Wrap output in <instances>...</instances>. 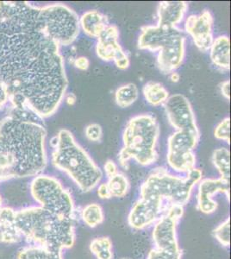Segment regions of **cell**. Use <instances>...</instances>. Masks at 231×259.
I'll return each mask as SVG.
<instances>
[{"mask_svg": "<svg viewBox=\"0 0 231 259\" xmlns=\"http://www.w3.org/2000/svg\"><path fill=\"white\" fill-rule=\"evenodd\" d=\"M0 83L13 107L28 108L43 119L62 104L68 77L42 6L0 1Z\"/></svg>", "mask_w": 231, "mask_h": 259, "instance_id": "1", "label": "cell"}, {"mask_svg": "<svg viewBox=\"0 0 231 259\" xmlns=\"http://www.w3.org/2000/svg\"><path fill=\"white\" fill-rule=\"evenodd\" d=\"M46 135L43 118L12 106L0 121V183L42 174L48 164Z\"/></svg>", "mask_w": 231, "mask_h": 259, "instance_id": "2", "label": "cell"}, {"mask_svg": "<svg viewBox=\"0 0 231 259\" xmlns=\"http://www.w3.org/2000/svg\"><path fill=\"white\" fill-rule=\"evenodd\" d=\"M15 223L29 244L63 252L75 244L76 221L55 214L37 205L16 210Z\"/></svg>", "mask_w": 231, "mask_h": 259, "instance_id": "3", "label": "cell"}, {"mask_svg": "<svg viewBox=\"0 0 231 259\" xmlns=\"http://www.w3.org/2000/svg\"><path fill=\"white\" fill-rule=\"evenodd\" d=\"M50 143L54 148L51 162L55 168L68 175L85 193L94 190L99 185L102 179V171L70 131L60 130Z\"/></svg>", "mask_w": 231, "mask_h": 259, "instance_id": "4", "label": "cell"}, {"mask_svg": "<svg viewBox=\"0 0 231 259\" xmlns=\"http://www.w3.org/2000/svg\"><path fill=\"white\" fill-rule=\"evenodd\" d=\"M159 136L160 126L152 115L141 114L130 118L123 132V146L117 157L121 167L127 169L131 159L144 167L154 164L158 158Z\"/></svg>", "mask_w": 231, "mask_h": 259, "instance_id": "5", "label": "cell"}, {"mask_svg": "<svg viewBox=\"0 0 231 259\" xmlns=\"http://www.w3.org/2000/svg\"><path fill=\"white\" fill-rule=\"evenodd\" d=\"M202 171L194 168L186 177L171 174L164 168L150 172L140 188V198L162 205L184 206L190 200L193 189L202 180Z\"/></svg>", "mask_w": 231, "mask_h": 259, "instance_id": "6", "label": "cell"}, {"mask_svg": "<svg viewBox=\"0 0 231 259\" xmlns=\"http://www.w3.org/2000/svg\"><path fill=\"white\" fill-rule=\"evenodd\" d=\"M186 35L177 27H142L138 38L140 50H159L157 64L163 74H172L181 66L186 55Z\"/></svg>", "mask_w": 231, "mask_h": 259, "instance_id": "7", "label": "cell"}, {"mask_svg": "<svg viewBox=\"0 0 231 259\" xmlns=\"http://www.w3.org/2000/svg\"><path fill=\"white\" fill-rule=\"evenodd\" d=\"M29 192L37 206L76 221L77 211L73 196L56 177L44 174L33 177L29 184Z\"/></svg>", "mask_w": 231, "mask_h": 259, "instance_id": "8", "label": "cell"}, {"mask_svg": "<svg viewBox=\"0 0 231 259\" xmlns=\"http://www.w3.org/2000/svg\"><path fill=\"white\" fill-rule=\"evenodd\" d=\"M44 21L50 35L61 47L76 40L80 31L79 18L76 12L64 4L42 6Z\"/></svg>", "mask_w": 231, "mask_h": 259, "instance_id": "9", "label": "cell"}, {"mask_svg": "<svg viewBox=\"0 0 231 259\" xmlns=\"http://www.w3.org/2000/svg\"><path fill=\"white\" fill-rule=\"evenodd\" d=\"M199 137L200 135L186 131H176L170 136L167 159L172 169L181 174H188L195 168L194 149L199 143Z\"/></svg>", "mask_w": 231, "mask_h": 259, "instance_id": "10", "label": "cell"}, {"mask_svg": "<svg viewBox=\"0 0 231 259\" xmlns=\"http://www.w3.org/2000/svg\"><path fill=\"white\" fill-rule=\"evenodd\" d=\"M184 212L183 206L167 204L163 214L154 224L152 239L155 249L166 251L181 250L178 239V224Z\"/></svg>", "mask_w": 231, "mask_h": 259, "instance_id": "11", "label": "cell"}, {"mask_svg": "<svg viewBox=\"0 0 231 259\" xmlns=\"http://www.w3.org/2000/svg\"><path fill=\"white\" fill-rule=\"evenodd\" d=\"M164 106L170 124L177 131H186L200 135L193 107L188 98L176 94L169 96Z\"/></svg>", "mask_w": 231, "mask_h": 259, "instance_id": "12", "label": "cell"}, {"mask_svg": "<svg viewBox=\"0 0 231 259\" xmlns=\"http://www.w3.org/2000/svg\"><path fill=\"white\" fill-rule=\"evenodd\" d=\"M118 38V28L115 25H109L98 38L97 56L106 62L114 61L117 68L125 70L130 65V60L122 46L119 45Z\"/></svg>", "mask_w": 231, "mask_h": 259, "instance_id": "13", "label": "cell"}, {"mask_svg": "<svg viewBox=\"0 0 231 259\" xmlns=\"http://www.w3.org/2000/svg\"><path fill=\"white\" fill-rule=\"evenodd\" d=\"M213 16L208 10L199 15H190L184 23V29L193 38L197 48L203 52L210 50L213 42Z\"/></svg>", "mask_w": 231, "mask_h": 259, "instance_id": "14", "label": "cell"}, {"mask_svg": "<svg viewBox=\"0 0 231 259\" xmlns=\"http://www.w3.org/2000/svg\"><path fill=\"white\" fill-rule=\"evenodd\" d=\"M229 181L222 178H205L200 181L197 194V208L204 214H212L218 207L215 195L226 194L229 200Z\"/></svg>", "mask_w": 231, "mask_h": 259, "instance_id": "15", "label": "cell"}, {"mask_svg": "<svg viewBox=\"0 0 231 259\" xmlns=\"http://www.w3.org/2000/svg\"><path fill=\"white\" fill-rule=\"evenodd\" d=\"M167 205H161L155 201L139 198L132 206L128 216L129 227L135 230H144L155 224Z\"/></svg>", "mask_w": 231, "mask_h": 259, "instance_id": "16", "label": "cell"}, {"mask_svg": "<svg viewBox=\"0 0 231 259\" xmlns=\"http://www.w3.org/2000/svg\"><path fill=\"white\" fill-rule=\"evenodd\" d=\"M188 10L184 1H162L159 4L158 24L162 26L177 27L184 19Z\"/></svg>", "mask_w": 231, "mask_h": 259, "instance_id": "17", "label": "cell"}, {"mask_svg": "<svg viewBox=\"0 0 231 259\" xmlns=\"http://www.w3.org/2000/svg\"><path fill=\"white\" fill-rule=\"evenodd\" d=\"M16 210L3 206L0 210V244H19L24 240L15 223Z\"/></svg>", "mask_w": 231, "mask_h": 259, "instance_id": "18", "label": "cell"}, {"mask_svg": "<svg viewBox=\"0 0 231 259\" xmlns=\"http://www.w3.org/2000/svg\"><path fill=\"white\" fill-rule=\"evenodd\" d=\"M79 25L86 35L93 38H99L109 26L108 18L97 10H91L79 18Z\"/></svg>", "mask_w": 231, "mask_h": 259, "instance_id": "19", "label": "cell"}, {"mask_svg": "<svg viewBox=\"0 0 231 259\" xmlns=\"http://www.w3.org/2000/svg\"><path fill=\"white\" fill-rule=\"evenodd\" d=\"M210 51L214 65L223 70L230 68V41L227 35H221L214 39Z\"/></svg>", "mask_w": 231, "mask_h": 259, "instance_id": "20", "label": "cell"}, {"mask_svg": "<svg viewBox=\"0 0 231 259\" xmlns=\"http://www.w3.org/2000/svg\"><path fill=\"white\" fill-rule=\"evenodd\" d=\"M16 259H64V257L62 251L28 244L18 250Z\"/></svg>", "mask_w": 231, "mask_h": 259, "instance_id": "21", "label": "cell"}, {"mask_svg": "<svg viewBox=\"0 0 231 259\" xmlns=\"http://www.w3.org/2000/svg\"><path fill=\"white\" fill-rule=\"evenodd\" d=\"M144 98L148 103L154 106H161L169 98V93L162 84L150 81L144 85L143 89Z\"/></svg>", "mask_w": 231, "mask_h": 259, "instance_id": "22", "label": "cell"}, {"mask_svg": "<svg viewBox=\"0 0 231 259\" xmlns=\"http://www.w3.org/2000/svg\"><path fill=\"white\" fill-rule=\"evenodd\" d=\"M139 97L137 85L134 83H128L118 88L115 94V100L117 106L126 108L132 106Z\"/></svg>", "mask_w": 231, "mask_h": 259, "instance_id": "23", "label": "cell"}, {"mask_svg": "<svg viewBox=\"0 0 231 259\" xmlns=\"http://www.w3.org/2000/svg\"><path fill=\"white\" fill-rule=\"evenodd\" d=\"M212 162L219 172L221 178L229 181L230 178V152L227 148L214 150Z\"/></svg>", "mask_w": 231, "mask_h": 259, "instance_id": "24", "label": "cell"}, {"mask_svg": "<svg viewBox=\"0 0 231 259\" xmlns=\"http://www.w3.org/2000/svg\"><path fill=\"white\" fill-rule=\"evenodd\" d=\"M89 248L96 259L114 258L113 245L109 237H100L93 239Z\"/></svg>", "mask_w": 231, "mask_h": 259, "instance_id": "25", "label": "cell"}, {"mask_svg": "<svg viewBox=\"0 0 231 259\" xmlns=\"http://www.w3.org/2000/svg\"><path fill=\"white\" fill-rule=\"evenodd\" d=\"M82 221L91 228L100 226L105 221V213L102 206L97 203L88 204L82 209Z\"/></svg>", "mask_w": 231, "mask_h": 259, "instance_id": "26", "label": "cell"}, {"mask_svg": "<svg viewBox=\"0 0 231 259\" xmlns=\"http://www.w3.org/2000/svg\"><path fill=\"white\" fill-rule=\"evenodd\" d=\"M111 197L123 198L129 193L130 183L128 177L123 173L118 172L114 177L109 178L107 182Z\"/></svg>", "mask_w": 231, "mask_h": 259, "instance_id": "27", "label": "cell"}, {"mask_svg": "<svg viewBox=\"0 0 231 259\" xmlns=\"http://www.w3.org/2000/svg\"><path fill=\"white\" fill-rule=\"evenodd\" d=\"M213 236L223 247L230 245V218L228 217L213 230Z\"/></svg>", "mask_w": 231, "mask_h": 259, "instance_id": "28", "label": "cell"}, {"mask_svg": "<svg viewBox=\"0 0 231 259\" xmlns=\"http://www.w3.org/2000/svg\"><path fill=\"white\" fill-rule=\"evenodd\" d=\"M214 136L216 139L226 141L228 144L230 143V118H225L217 124L214 131Z\"/></svg>", "mask_w": 231, "mask_h": 259, "instance_id": "29", "label": "cell"}, {"mask_svg": "<svg viewBox=\"0 0 231 259\" xmlns=\"http://www.w3.org/2000/svg\"><path fill=\"white\" fill-rule=\"evenodd\" d=\"M183 251H166V250L152 249L150 250L147 259H182Z\"/></svg>", "mask_w": 231, "mask_h": 259, "instance_id": "30", "label": "cell"}, {"mask_svg": "<svg viewBox=\"0 0 231 259\" xmlns=\"http://www.w3.org/2000/svg\"><path fill=\"white\" fill-rule=\"evenodd\" d=\"M85 136L90 141L99 142L102 139L103 131L100 124H89L85 128Z\"/></svg>", "mask_w": 231, "mask_h": 259, "instance_id": "31", "label": "cell"}, {"mask_svg": "<svg viewBox=\"0 0 231 259\" xmlns=\"http://www.w3.org/2000/svg\"><path fill=\"white\" fill-rule=\"evenodd\" d=\"M104 169H105L106 177L108 179L111 177H114L115 175L118 173L117 165L112 160H107L106 161V163L104 165Z\"/></svg>", "mask_w": 231, "mask_h": 259, "instance_id": "32", "label": "cell"}, {"mask_svg": "<svg viewBox=\"0 0 231 259\" xmlns=\"http://www.w3.org/2000/svg\"><path fill=\"white\" fill-rule=\"evenodd\" d=\"M97 194H98V196H99L101 200H108V199H111V192H110V189H109L107 183H101V184L99 185L98 189H97Z\"/></svg>", "mask_w": 231, "mask_h": 259, "instance_id": "33", "label": "cell"}, {"mask_svg": "<svg viewBox=\"0 0 231 259\" xmlns=\"http://www.w3.org/2000/svg\"><path fill=\"white\" fill-rule=\"evenodd\" d=\"M74 66H75V68H78L79 70H87L89 67H90V61L85 56H79L74 61Z\"/></svg>", "mask_w": 231, "mask_h": 259, "instance_id": "34", "label": "cell"}, {"mask_svg": "<svg viewBox=\"0 0 231 259\" xmlns=\"http://www.w3.org/2000/svg\"><path fill=\"white\" fill-rule=\"evenodd\" d=\"M7 102H9V96L6 88L0 83V108L3 107Z\"/></svg>", "mask_w": 231, "mask_h": 259, "instance_id": "35", "label": "cell"}, {"mask_svg": "<svg viewBox=\"0 0 231 259\" xmlns=\"http://www.w3.org/2000/svg\"><path fill=\"white\" fill-rule=\"evenodd\" d=\"M220 89H221L222 95H223L227 100H229V99H230V82H229V80H226L224 82H222V84H221Z\"/></svg>", "mask_w": 231, "mask_h": 259, "instance_id": "36", "label": "cell"}, {"mask_svg": "<svg viewBox=\"0 0 231 259\" xmlns=\"http://www.w3.org/2000/svg\"><path fill=\"white\" fill-rule=\"evenodd\" d=\"M64 100L68 106H73V105H75V103H76V95L73 94V93H68V94L65 95Z\"/></svg>", "mask_w": 231, "mask_h": 259, "instance_id": "37", "label": "cell"}, {"mask_svg": "<svg viewBox=\"0 0 231 259\" xmlns=\"http://www.w3.org/2000/svg\"><path fill=\"white\" fill-rule=\"evenodd\" d=\"M170 80L173 83L178 82L180 80V75L176 72H173L172 74H170Z\"/></svg>", "mask_w": 231, "mask_h": 259, "instance_id": "38", "label": "cell"}, {"mask_svg": "<svg viewBox=\"0 0 231 259\" xmlns=\"http://www.w3.org/2000/svg\"><path fill=\"white\" fill-rule=\"evenodd\" d=\"M3 207V200H2V197H1V194H0V210L1 208Z\"/></svg>", "mask_w": 231, "mask_h": 259, "instance_id": "39", "label": "cell"}, {"mask_svg": "<svg viewBox=\"0 0 231 259\" xmlns=\"http://www.w3.org/2000/svg\"><path fill=\"white\" fill-rule=\"evenodd\" d=\"M121 259H130V258H126V257H124V258H121Z\"/></svg>", "mask_w": 231, "mask_h": 259, "instance_id": "40", "label": "cell"}]
</instances>
